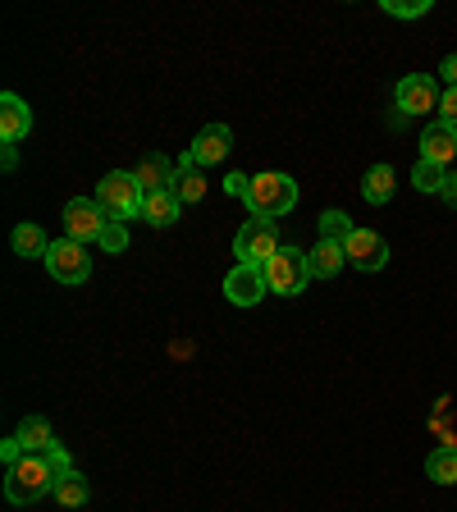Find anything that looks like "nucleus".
Returning <instances> with one entry per match:
<instances>
[{"mask_svg": "<svg viewBox=\"0 0 457 512\" xmlns=\"http://www.w3.org/2000/svg\"><path fill=\"white\" fill-rule=\"evenodd\" d=\"M64 471H74V458H69L64 444H55L51 453H23L14 467H5V499H10L14 508H28V503L55 494V480H60Z\"/></svg>", "mask_w": 457, "mask_h": 512, "instance_id": "1", "label": "nucleus"}, {"mask_svg": "<svg viewBox=\"0 0 457 512\" xmlns=\"http://www.w3.org/2000/svg\"><path fill=\"white\" fill-rule=\"evenodd\" d=\"M243 202H247L252 220H284V215L298 206V179H293V174H275V170L252 174Z\"/></svg>", "mask_w": 457, "mask_h": 512, "instance_id": "2", "label": "nucleus"}, {"mask_svg": "<svg viewBox=\"0 0 457 512\" xmlns=\"http://www.w3.org/2000/svg\"><path fill=\"white\" fill-rule=\"evenodd\" d=\"M142 202H147V192H142V183L133 179V170H110L106 179L96 183V206L119 224L142 220Z\"/></svg>", "mask_w": 457, "mask_h": 512, "instance_id": "3", "label": "nucleus"}, {"mask_svg": "<svg viewBox=\"0 0 457 512\" xmlns=\"http://www.w3.org/2000/svg\"><path fill=\"white\" fill-rule=\"evenodd\" d=\"M266 284H270V293H279V298H298L302 288L311 284V270H307V252L302 247H293V243H284L275 256H270L266 266Z\"/></svg>", "mask_w": 457, "mask_h": 512, "instance_id": "4", "label": "nucleus"}, {"mask_svg": "<svg viewBox=\"0 0 457 512\" xmlns=\"http://www.w3.org/2000/svg\"><path fill=\"white\" fill-rule=\"evenodd\" d=\"M279 247L284 243H279V224L275 220H247L243 229H238V238H234L238 266H266Z\"/></svg>", "mask_w": 457, "mask_h": 512, "instance_id": "5", "label": "nucleus"}, {"mask_svg": "<svg viewBox=\"0 0 457 512\" xmlns=\"http://www.w3.org/2000/svg\"><path fill=\"white\" fill-rule=\"evenodd\" d=\"M110 229V215L96 206V197H74V202H64V238H74V243H101Z\"/></svg>", "mask_w": 457, "mask_h": 512, "instance_id": "6", "label": "nucleus"}, {"mask_svg": "<svg viewBox=\"0 0 457 512\" xmlns=\"http://www.w3.org/2000/svg\"><path fill=\"white\" fill-rule=\"evenodd\" d=\"M46 270H51L55 284H87L92 279V256L74 238H55L51 252H46Z\"/></svg>", "mask_w": 457, "mask_h": 512, "instance_id": "7", "label": "nucleus"}, {"mask_svg": "<svg viewBox=\"0 0 457 512\" xmlns=\"http://www.w3.org/2000/svg\"><path fill=\"white\" fill-rule=\"evenodd\" d=\"M439 87H435V78H426V74H407V78H398V87H394V106L403 110L407 119H416V115H430V110H439Z\"/></svg>", "mask_w": 457, "mask_h": 512, "instance_id": "8", "label": "nucleus"}, {"mask_svg": "<svg viewBox=\"0 0 457 512\" xmlns=\"http://www.w3.org/2000/svg\"><path fill=\"white\" fill-rule=\"evenodd\" d=\"M229 151H234V128L229 124H206L202 133L192 138V147L183 151V156H188L197 170H206V165H224Z\"/></svg>", "mask_w": 457, "mask_h": 512, "instance_id": "9", "label": "nucleus"}, {"mask_svg": "<svg viewBox=\"0 0 457 512\" xmlns=\"http://www.w3.org/2000/svg\"><path fill=\"white\" fill-rule=\"evenodd\" d=\"M343 252H348V266L366 270V275H375V270L389 266V243H384L380 234H371V229H352L348 243H343Z\"/></svg>", "mask_w": 457, "mask_h": 512, "instance_id": "10", "label": "nucleus"}, {"mask_svg": "<svg viewBox=\"0 0 457 512\" xmlns=\"http://www.w3.org/2000/svg\"><path fill=\"white\" fill-rule=\"evenodd\" d=\"M266 293H270V284L261 266H234L224 275V298L234 302V307H256Z\"/></svg>", "mask_w": 457, "mask_h": 512, "instance_id": "11", "label": "nucleus"}, {"mask_svg": "<svg viewBox=\"0 0 457 512\" xmlns=\"http://www.w3.org/2000/svg\"><path fill=\"white\" fill-rule=\"evenodd\" d=\"M28 133H32L28 101H23V96H14V92H5V96H0V142H5V147H14V142H23Z\"/></svg>", "mask_w": 457, "mask_h": 512, "instance_id": "12", "label": "nucleus"}, {"mask_svg": "<svg viewBox=\"0 0 457 512\" xmlns=\"http://www.w3.org/2000/svg\"><path fill=\"white\" fill-rule=\"evenodd\" d=\"M133 179L142 183V192H165V188H174V179H179V160L160 156V151H147V156L138 160Z\"/></svg>", "mask_w": 457, "mask_h": 512, "instance_id": "13", "label": "nucleus"}, {"mask_svg": "<svg viewBox=\"0 0 457 512\" xmlns=\"http://www.w3.org/2000/svg\"><path fill=\"white\" fill-rule=\"evenodd\" d=\"M343 266H348V252H343L339 238H320V243L307 252V270H311V279H334Z\"/></svg>", "mask_w": 457, "mask_h": 512, "instance_id": "14", "label": "nucleus"}, {"mask_svg": "<svg viewBox=\"0 0 457 512\" xmlns=\"http://www.w3.org/2000/svg\"><path fill=\"white\" fill-rule=\"evenodd\" d=\"M457 156V128L435 119V124L421 133V160H435V165H448Z\"/></svg>", "mask_w": 457, "mask_h": 512, "instance_id": "15", "label": "nucleus"}, {"mask_svg": "<svg viewBox=\"0 0 457 512\" xmlns=\"http://www.w3.org/2000/svg\"><path fill=\"white\" fill-rule=\"evenodd\" d=\"M179 215H183V202L174 197V188L147 192V202H142V220H147L151 229H170V224H179Z\"/></svg>", "mask_w": 457, "mask_h": 512, "instance_id": "16", "label": "nucleus"}, {"mask_svg": "<svg viewBox=\"0 0 457 512\" xmlns=\"http://www.w3.org/2000/svg\"><path fill=\"white\" fill-rule=\"evenodd\" d=\"M14 439H19V448H23V453H51V448L60 444L46 416H23V421H19V430H14Z\"/></svg>", "mask_w": 457, "mask_h": 512, "instance_id": "17", "label": "nucleus"}, {"mask_svg": "<svg viewBox=\"0 0 457 512\" xmlns=\"http://www.w3.org/2000/svg\"><path fill=\"white\" fill-rule=\"evenodd\" d=\"M394 165H371V170H366V179H362V197L371 206H389L394 202Z\"/></svg>", "mask_w": 457, "mask_h": 512, "instance_id": "18", "label": "nucleus"}, {"mask_svg": "<svg viewBox=\"0 0 457 512\" xmlns=\"http://www.w3.org/2000/svg\"><path fill=\"white\" fill-rule=\"evenodd\" d=\"M10 247H14V256H23V261H46L51 238H46L37 224H19V229L10 234Z\"/></svg>", "mask_w": 457, "mask_h": 512, "instance_id": "19", "label": "nucleus"}, {"mask_svg": "<svg viewBox=\"0 0 457 512\" xmlns=\"http://www.w3.org/2000/svg\"><path fill=\"white\" fill-rule=\"evenodd\" d=\"M174 197H179L183 206H192V202H202V197H206V174L197 170L188 156H179V179H174Z\"/></svg>", "mask_w": 457, "mask_h": 512, "instance_id": "20", "label": "nucleus"}, {"mask_svg": "<svg viewBox=\"0 0 457 512\" xmlns=\"http://www.w3.org/2000/svg\"><path fill=\"white\" fill-rule=\"evenodd\" d=\"M60 508H83L87 499H92V485H87V476H78V471H64L60 480H55V494H51Z\"/></svg>", "mask_w": 457, "mask_h": 512, "instance_id": "21", "label": "nucleus"}, {"mask_svg": "<svg viewBox=\"0 0 457 512\" xmlns=\"http://www.w3.org/2000/svg\"><path fill=\"white\" fill-rule=\"evenodd\" d=\"M426 476L435 485H457V448H435L426 458Z\"/></svg>", "mask_w": 457, "mask_h": 512, "instance_id": "22", "label": "nucleus"}, {"mask_svg": "<svg viewBox=\"0 0 457 512\" xmlns=\"http://www.w3.org/2000/svg\"><path fill=\"white\" fill-rule=\"evenodd\" d=\"M448 183V165H435V160H416L412 170V188L416 192H444Z\"/></svg>", "mask_w": 457, "mask_h": 512, "instance_id": "23", "label": "nucleus"}, {"mask_svg": "<svg viewBox=\"0 0 457 512\" xmlns=\"http://www.w3.org/2000/svg\"><path fill=\"white\" fill-rule=\"evenodd\" d=\"M352 229H357V224L348 220V211H325L320 215V238H339V243H348Z\"/></svg>", "mask_w": 457, "mask_h": 512, "instance_id": "24", "label": "nucleus"}, {"mask_svg": "<svg viewBox=\"0 0 457 512\" xmlns=\"http://www.w3.org/2000/svg\"><path fill=\"white\" fill-rule=\"evenodd\" d=\"M380 10L389 19H421V14H430V0H380Z\"/></svg>", "mask_w": 457, "mask_h": 512, "instance_id": "25", "label": "nucleus"}, {"mask_svg": "<svg viewBox=\"0 0 457 512\" xmlns=\"http://www.w3.org/2000/svg\"><path fill=\"white\" fill-rule=\"evenodd\" d=\"M124 247H128V229L119 220H110L106 238H101V252H124Z\"/></svg>", "mask_w": 457, "mask_h": 512, "instance_id": "26", "label": "nucleus"}, {"mask_svg": "<svg viewBox=\"0 0 457 512\" xmlns=\"http://www.w3.org/2000/svg\"><path fill=\"white\" fill-rule=\"evenodd\" d=\"M439 119L457 128V87H444V96H439Z\"/></svg>", "mask_w": 457, "mask_h": 512, "instance_id": "27", "label": "nucleus"}, {"mask_svg": "<svg viewBox=\"0 0 457 512\" xmlns=\"http://www.w3.org/2000/svg\"><path fill=\"white\" fill-rule=\"evenodd\" d=\"M224 192H229V197H243V192H247V174H229V179H224Z\"/></svg>", "mask_w": 457, "mask_h": 512, "instance_id": "28", "label": "nucleus"}, {"mask_svg": "<svg viewBox=\"0 0 457 512\" xmlns=\"http://www.w3.org/2000/svg\"><path fill=\"white\" fill-rule=\"evenodd\" d=\"M439 78H444L448 87H457V55H448V60L439 64Z\"/></svg>", "mask_w": 457, "mask_h": 512, "instance_id": "29", "label": "nucleus"}, {"mask_svg": "<svg viewBox=\"0 0 457 512\" xmlns=\"http://www.w3.org/2000/svg\"><path fill=\"white\" fill-rule=\"evenodd\" d=\"M439 197H444V202L457 211V174H448V183H444V192H439Z\"/></svg>", "mask_w": 457, "mask_h": 512, "instance_id": "30", "label": "nucleus"}]
</instances>
